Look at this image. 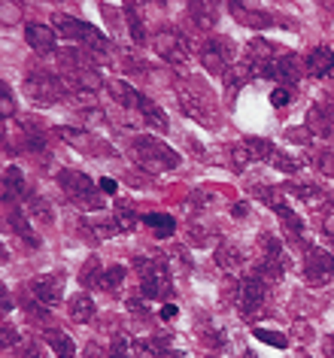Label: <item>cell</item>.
Segmentation results:
<instances>
[{"label": "cell", "instance_id": "obj_1", "mask_svg": "<svg viewBox=\"0 0 334 358\" xmlns=\"http://www.w3.org/2000/svg\"><path fill=\"white\" fill-rule=\"evenodd\" d=\"M134 267L140 273V294L146 301H165L174 294V280H170V267L158 255H140L134 258Z\"/></svg>", "mask_w": 334, "mask_h": 358}, {"label": "cell", "instance_id": "obj_2", "mask_svg": "<svg viewBox=\"0 0 334 358\" xmlns=\"http://www.w3.org/2000/svg\"><path fill=\"white\" fill-rule=\"evenodd\" d=\"M131 155L146 170H174V167H179V161H183L167 143L149 137V134H137V137L131 140Z\"/></svg>", "mask_w": 334, "mask_h": 358}, {"label": "cell", "instance_id": "obj_3", "mask_svg": "<svg viewBox=\"0 0 334 358\" xmlns=\"http://www.w3.org/2000/svg\"><path fill=\"white\" fill-rule=\"evenodd\" d=\"M110 88H113V92H119V94H116V101H119L122 106H128L131 113H137L140 119H143V122H149L155 131L165 134V131L170 128V122H167L165 110H161L158 103H152L146 94H140L137 88H131L128 83H113Z\"/></svg>", "mask_w": 334, "mask_h": 358}, {"label": "cell", "instance_id": "obj_4", "mask_svg": "<svg viewBox=\"0 0 334 358\" xmlns=\"http://www.w3.org/2000/svg\"><path fill=\"white\" fill-rule=\"evenodd\" d=\"M52 22H55V24H52L55 34H61V37L70 40V43H83L85 49L97 52V55H104V52L110 49V40H106L104 34L95 28V24H88L83 19H74V15H55Z\"/></svg>", "mask_w": 334, "mask_h": 358}, {"label": "cell", "instance_id": "obj_5", "mask_svg": "<svg viewBox=\"0 0 334 358\" xmlns=\"http://www.w3.org/2000/svg\"><path fill=\"white\" fill-rule=\"evenodd\" d=\"M58 185L64 189V194L76 207L83 210H104V198L95 192V182L88 173H79V170H61L58 173Z\"/></svg>", "mask_w": 334, "mask_h": 358}, {"label": "cell", "instance_id": "obj_6", "mask_svg": "<svg viewBox=\"0 0 334 358\" xmlns=\"http://www.w3.org/2000/svg\"><path fill=\"white\" fill-rule=\"evenodd\" d=\"M64 92H67V85L58 73H49V70H31V73L25 76V94L40 106L58 103L61 97H64Z\"/></svg>", "mask_w": 334, "mask_h": 358}, {"label": "cell", "instance_id": "obj_7", "mask_svg": "<svg viewBox=\"0 0 334 358\" xmlns=\"http://www.w3.org/2000/svg\"><path fill=\"white\" fill-rule=\"evenodd\" d=\"M234 303H237V313L243 319H256L267 303V282L261 280L258 273L243 276L237 282V298H234Z\"/></svg>", "mask_w": 334, "mask_h": 358}, {"label": "cell", "instance_id": "obj_8", "mask_svg": "<svg viewBox=\"0 0 334 358\" xmlns=\"http://www.w3.org/2000/svg\"><path fill=\"white\" fill-rule=\"evenodd\" d=\"M256 194H258V198L267 203L270 210L277 213L279 222H283V225H286L288 231H292V234H298V237L304 234V222H301V216H298V213H295V210L286 203V194H283V189H274V185H261V189H256Z\"/></svg>", "mask_w": 334, "mask_h": 358}, {"label": "cell", "instance_id": "obj_9", "mask_svg": "<svg viewBox=\"0 0 334 358\" xmlns=\"http://www.w3.org/2000/svg\"><path fill=\"white\" fill-rule=\"evenodd\" d=\"M155 52H158L161 61H167V64H174V67H186L188 61H192V46H188V40L179 31L158 34L155 37Z\"/></svg>", "mask_w": 334, "mask_h": 358}, {"label": "cell", "instance_id": "obj_10", "mask_svg": "<svg viewBox=\"0 0 334 358\" xmlns=\"http://www.w3.org/2000/svg\"><path fill=\"white\" fill-rule=\"evenodd\" d=\"M304 70L307 67L301 64V58L292 55V52H283V55H277L265 70H261V76H265V79H277V83H283L288 88V85H295L298 79H301Z\"/></svg>", "mask_w": 334, "mask_h": 358}, {"label": "cell", "instance_id": "obj_11", "mask_svg": "<svg viewBox=\"0 0 334 358\" xmlns=\"http://www.w3.org/2000/svg\"><path fill=\"white\" fill-rule=\"evenodd\" d=\"M231 61H234V46L225 37H213V40L204 43L201 64L210 70V73H222L225 76V70L231 67Z\"/></svg>", "mask_w": 334, "mask_h": 358}, {"label": "cell", "instance_id": "obj_12", "mask_svg": "<svg viewBox=\"0 0 334 358\" xmlns=\"http://www.w3.org/2000/svg\"><path fill=\"white\" fill-rule=\"evenodd\" d=\"M304 276L310 285H325L334 276V258L319 246H307V262H304Z\"/></svg>", "mask_w": 334, "mask_h": 358}, {"label": "cell", "instance_id": "obj_13", "mask_svg": "<svg viewBox=\"0 0 334 358\" xmlns=\"http://www.w3.org/2000/svg\"><path fill=\"white\" fill-rule=\"evenodd\" d=\"M31 294L34 298H40V303H46V307H58L61 301H64V276L61 273H43L37 280H31Z\"/></svg>", "mask_w": 334, "mask_h": 358}, {"label": "cell", "instance_id": "obj_14", "mask_svg": "<svg viewBox=\"0 0 334 358\" xmlns=\"http://www.w3.org/2000/svg\"><path fill=\"white\" fill-rule=\"evenodd\" d=\"M228 13L240 24H246V28H270V24L277 22L267 10H261V6H256V3H231Z\"/></svg>", "mask_w": 334, "mask_h": 358}, {"label": "cell", "instance_id": "obj_15", "mask_svg": "<svg viewBox=\"0 0 334 358\" xmlns=\"http://www.w3.org/2000/svg\"><path fill=\"white\" fill-rule=\"evenodd\" d=\"M307 73L313 79H331L334 76V49L331 46H316L304 61Z\"/></svg>", "mask_w": 334, "mask_h": 358}, {"label": "cell", "instance_id": "obj_16", "mask_svg": "<svg viewBox=\"0 0 334 358\" xmlns=\"http://www.w3.org/2000/svg\"><path fill=\"white\" fill-rule=\"evenodd\" d=\"M25 40H28V46L34 52H43V55L55 52V28H49V24L28 22V28H25Z\"/></svg>", "mask_w": 334, "mask_h": 358}, {"label": "cell", "instance_id": "obj_17", "mask_svg": "<svg viewBox=\"0 0 334 358\" xmlns=\"http://www.w3.org/2000/svg\"><path fill=\"white\" fill-rule=\"evenodd\" d=\"M6 228H10L19 240H25L28 246H37L40 243L37 234H34V228H31V222H28V216H25V210L13 207V203H6Z\"/></svg>", "mask_w": 334, "mask_h": 358}, {"label": "cell", "instance_id": "obj_18", "mask_svg": "<svg viewBox=\"0 0 334 358\" xmlns=\"http://www.w3.org/2000/svg\"><path fill=\"white\" fill-rule=\"evenodd\" d=\"M179 106H183V113H186V115H192L195 122L213 124V106L207 103V97H204V94L183 92V94H179Z\"/></svg>", "mask_w": 334, "mask_h": 358}, {"label": "cell", "instance_id": "obj_19", "mask_svg": "<svg viewBox=\"0 0 334 358\" xmlns=\"http://www.w3.org/2000/svg\"><path fill=\"white\" fill-rule=\"evenodd\" d=\"M13 198H31V194H28V182H25V173L15 164L4 170V201L10 203Z\"/></svg>", "mask_w": 334, "mask_h": 358}, {"label": "cell", "instance_id": "obj_20", "mask_svg": "<svg viewBox=\"0 0 334 358\" xmlns=\"http://www.w3.org/2000/svg\"><path fill=\"white\" fill-rule=\"evenodd\" d=\"M307 128H310L316 137H328L334 131V115H331L328 106H322V103L310 106V113H307Z\"/></svg>", "mask_w": 334, "mask_h": 358}, {"label": "cell", "instance_id": "obj_21", "mask_svg": "<svg viewBox=\"0 0 334 358\" xmlns=\"http://www.w3.org/2000/svg\"><path fill=\"white\" fill-rule=\"evenodd\" d=\"M140 219H143V225H149L155 231V237H161V240L176 234V222H174V216H167V213H146V216H140Z\"/></svg>", "mask_w": 334, "mask_h": 358}, {"label": "cell", "instance_id": "obj_22", "mask_svg": "<svg viewBox=\"0 0 334 358\" xmlns=\"http://www.w3.org/2000/svg\"><path fill=\"white\" fill-rule=\"evenodd\" d=\"M252 76H256V70H252L246 61H240V64H231L228 70H225V88H228V92H240V88L246 85Z\"/></svg>", "mask_w": 334, "mask_h": 358}, {"label": "cell", "instance_id": "obj_23", "mask_svg": "<svg viewBox=\"0 0 334 358\" xmlns=\"http://www.w3.org/2000/svg\"><path fill=\"white\" fill-rule=\"evenodd\" d=\"M67 310H70V319L83 325V322H88V319L95 316V301L88 298V292H79V294L70 298V307Z\"/></svg>", "mask_w": 334, "mask_h": 358}, {"label": "cell", "instance_id": "obj_24", "mask_svg": "<svg viewBox=\"0 0 334 358\" xmlns=\"http://www.w3.org/2000/svg\"><path fill=\"white\" fill-rule=\"evenodd\" d=\"M43 340L52 346V352H55L58 358H74V352H76L74 340H70V334H64V331H46Z\"/></svg>", "mask_w": 334, "mask_h": 358}, {"label": "cell", "instance_id": "obj_25", "mask_svg": "<svg viewBox=\"0 0 334 358\" xmlns=\"http://www.w3.org/2000/svg\"><path fill=\"white\" fill-rule=\"evenodd\" d=\"M216 264H219L222 271H237L243 264V252L234 243H219L216 246Z\"/></svg>", "mask_w": 334, "mask_h": 358}, {"label": "cell", "instance_id": "obj_26", "mask_svg": "<svg viewBox=\"0 0 334 358\" xmlns=\"http://www.w3.org/2000/svg\"><path fill=\"white\" fill-rule=\"evenodd\" d=\"M122 13H125V22H128L131 40L140 46V43L146 40V28H143V19H140V6L137 3H122Z\"/></svg>", "mask_w": 334, "mask_h": 358}, {"label": "cell", "instance_id": "obj_27", "mask_svg": "<svg viewBox=\"0 0 334 358\" xmlns=\"http://www.w3.org/2000/svg\"><path fill=\"white\" fill-rule=\"evenodd\" d=\"M246 143V149H249V155L252 161H267L270 164V158L277 155V146L270 140H258V137H249V140H243Z\"/></svg>", "mask_w": 334, "mask_h": 358}, {"label": "cell", "instance_id": "obj_28", "mask_svg": "<svg viewBox=\"0 0 334 358\" xmlns=\"http://www.w3.org/2000/svg\"><path fill=\"white\" fill-rule=\"evenodd\" d=\"M113 222H116V228H119V234H131L134 228H137V213H134L128 203H119V210L113 213Z\"/></svg>", "mask_w": 334, "mask_h": 358}, {"label": "cell", "instance_id": "obj_29", "mask_svg": "<svg viewBox=\"0 0 334 358\" xmlns=\"http://www.w3.org/2000/svg\"><path fill=\"white\" fill-rule=\"evenodd\" d=\"M288 192H292L298 201H304L307 207H322V203H325V194H322L319 189H316V185H304V182H298V185H292Z\"/></svg>", "mask_w": 334, "mask_h": 358}, {"label": "cell", "instance_id": "obj_30", "mask_svg": "<svg viewBox=\"0 0 334 358\" xmlns=\"http://www.w3.org/2000/svg\"><path fill=\"white\" fill-rule=\"evenodd\" d=\"M101 280H104V271H101V262L97 258H88L83 273H79V282L85 285V289H101Z\"/></svg>", "mask_w": 334, "mask_h": 358}, {"label": "cell", "instance_id": "obj_31", "mask_svg": "<svg viewBox=\"0 0 334 358\" xmlns=\"http://www.w3.org/2000/svg\"><path fill=\"white\" fill-rule=\"evenodd\" d=\"M188 13H192L197 28H213L216 24V6H210V3H192Z\"/></svg>", "mask_w": 334, "mask_h": 358}, {"label": "cell", "instance_id": "obj_32", "mask_svg": "<svg viewBox=\"0 0 334 358\" xmlns=\"http://www.w3.org/2000/svg\"><path fill=\"white\" fill-rule=\"evenodd\" d=\"M122 282H125V267L122 264H113L104 271V280H101V289L104 292H122Z\"/></svg>", "mask_w": 334, "mask_h": 358}, {"label": "cell", "instance_id": "obj_33", "mask_svg": "<svg viewBox=\"0 0 334 358\" xmlns=\"http://www.w3.org/2000/svg\"><path fill=\"white\" fill-rule=\"evenodd\" d=\"M106 358H134V343L128 340V334H116V337H113Z\"/></svg>", "mask_w": 334, "mask_h": 358}, {"label": "cell", "instance_id": "obj_34", "mask_svg": "<svg viewBox=\"0 0 334 358\" xmlns=\"http://www.w3.org/2000/svg\"><path fill=\"white\" fill-rule=\"evenodd\" d=\"M228 158H231V164H234V170H237V173L252 164V155H249L246 143H234V146L228 149Z\"/></svg>", "mask_w": 334, "mask_h": 358}, {"label": "cell", "instance_id": "obj_35", "mask_svg": "<svg viewBox=\"0 0 334 358\" xmlns=\"http://www.w3.org/2000/svg\"><path fill=\"white\" fill-rule=\"evenodd\" d=\"M201 340L207 346H213V349H222L225 343H228V340H225V331H219L210 322V325H207V322H201Z\"/></svg>", "mask_w": 334, "mask_h": 358}, {"label": "cell", "instance_id": "obj_36", "mask_svg": "<svg viewBox=\"0 0 334 358\" xmlns=\"http://www.w3.org/2000/svg\"><path fill=\"white\" fill-rule=\"evenodd\" d=\"M261 343H267V346H274V349H286L288 346V337H283L279 331H267V328H256L252 331Z\"/></svg>", "mask_w": 334, "mask_h": 358}, {"label": "cell", "instance_id": "obj_37", "mask_svg": "<svg viewBox=\"0 0 334 358\" xmlns=\"http://www.w3.org/2000/svg\"><path fill=\"white\" fill-rule=\"evenodd\" d=\"M134 358H167V352L158 349L152 340H137L134 343Z\"/></svg>", "mask_w": 334, "mask_h": 358}, {"label": "cell", "instance_id": "obj_38", "mask_svg": "<svg viewBox=\"0 0 334 358\" xmlns=\"http://www.w3.org/2000/svg\"><path fill=\"white\" fill-rule=\"evenodd\" d=\"M270 164H274L277 170H283V173H298V170H301V164H298L295 158H288L286 152H279V149H277V155L270 158Z\"/></svg>", "mask_w": 334, "mask_h": 358}, {"label": "cell", "instance_id": "obj_39", "mask_svg": "<svg viewBox=\"0 0 334 358\" xmlns=\"http://www.w3.org/2000/svg\"><path fill=\"white\" fill-rule=\"evenodd\" d=\"M0 115L4 119H13L15 115V103H13V92H10V85H0Z\"/></svg>", "mask_w": 334, "mask_h": 358}, {"label": "cell", "instance_id": "obj_40", "mask_svg": "<svg viewBox=\"0 0 334 358\" xmlns=\"http://www.w3.org/2000/svg\"><path fill=\"white\" fill-rule=\"evenodd\" d=\"M28 207H31V213L37 219L43 216V222H52V207L43 198H37V194H31V198H28Z\"/></svg>", "mask_w": 334, "mask_h": 358}, {"label": "cell", "instance_id": "obj_41", "mask_svg": "<svg viewBox=\"0 0 334 358\" xmlns=\"http://www.w3.org/2000/svg\"><path fill=\"white\" fill-rule=\"evenodd\" d=\"M292 88H286V85H277L274 88V92H270V103H274L277 106V110H279V106H288V103H292Z\"/></svg>", "mask_w": 334, "mask_h": 358}, {"label": "cell", "instance_id": "obj_42", "mask_svg": "<svg viewBox=\"0 0 334 358\" xmlns=\"http://www.w3.org/2000/svg\"><path fill=\"white\" fill-rule=\"evenodd\" d=\"M15 355H19V358H43L37 340H25V343H19V346H15Z\"/></svg>", "mask_w": 334, "mask_h": 358}, {"label": "cell", "instance_id": "obj_43", "mask_svg": "<svg viewBox=\"0 0 334 358\" xmlns=\"http://www.w3.org/2000/svg\"><path fill=\"white\" fill-rule=\"evenodd\" d=\"M0 343H4V349H10V346H19V331H15L10 322H4V328H0Z\"/></svg>", "mask_w": 334, "mask_h": 358}, {"label": "cell", "instance_id": "obj_44", "mask_svg": "<svg viewBox=\"0 0 334 358\" xmlns=\"http://www.w3.org/2000/svg\"><path fill=\"white\" fill-rule=\"evenodd\" d=\"M128 310L134 316H143L146 313V298H128Z\"/></svg>", "mask_w": 334, "mask_h": 358}, {"label": "cell", "instance_id": "obj_45", "mask_svg": "<svg viewBox=\"0 0 334 358\" xmlns=\"http://www.w3.org/2000/svg\"><path fill=\"white\" fill-rule=\"evenodd\" d=\"M176 313H179V310H176V303H170V301H167V303H161V313H158V316L165 319V322H174V319H176Z\"/></svg>", "mask_w": 334, "mask_h": 358}, {"label": "cell", "instance_id": "obj_46", "mask_svg": "<svg viewBox=\"0 0 334 358\" xmlns=\"http://www.w3.org/2000/svg\"><path fill=\"white\" fill-rule=\"evenodd\" d=\"M207 237H210V228H192V243L195 246H204Z\"/></svg>", "mask_w": 334, "mask_h": 358}, {"label": "cell", "instance_id": "obj_47", "mask_svg": "<svg viewBox=\"0 0 334 358\" xmlns=\"http://www.w3.org/2000/svg\"><path fill=\"white\" fill-rule=\"evenodd\" d=\"M97 185H101V189H104L106 194H116V192H119V182H116V179H110V176H104Z\"/></svg>", "mask_w": 334, "mask_h": 358}, {"label": "cell", "instance_id": "obj_48", "mask_svg": "<svg viewBox=\"0 0 334 358\" xmlns=\"http://www.w3.org/2000/svg\"><path fill=\"white\" fill-rule=\"evenodd\" d=\"M325 234L334 240V203H331V210L325 213Z\"/></svg>", "mask_w": 334, "mask_h": 358}, {"label": "cell", "instance_id": "obj_49", "mask_svg": "<svg viewBox=\"0 0 334 358\" xmlns=\"http://www.w3.org/2000/svg\"><path fill=\"white\" fill-rule=\"evenodd\" d=\"M322 349H325V355H331V358H334V337H328V340H325V343H322Z\"/></svg>", "mask_w": 334, "mask_h": 358}, {"label": "cell", "instance_id": "obj_50", "mask_svg": "<svg viewBox=\"0 0 334 358\" xmlns=\"http://www.w3.org/2000/svg\"><path fill=\"white\" fill-rule=\"evenodd\" d=\"M231 213H234V216H237V219H243V216H246V203H237V207H234Z\"/></svg>", "mask_w": 334, "mask_h": 358}, {"label": "cell", "instance_id": "obj_51", "mask_svg": "<svg viewBox=\"0 0 334 358\" xmlns=\"http://www.w3.org/2000/svg\"><path fill=\"white\" fill-rule=\"evenodd\" d=\"M85 358H101V349H97V346H88V349H85Z\"/></svg>", "mask_w": 334, "mask_h": 358}, {"label": "cell", "instance_id": "obj_52", "mask_svg": "<svg viewBox=\"0 0 334 358\" xmlns=\"http://www.w3.org/2000/svg\"><path fill=\"white\" fill-rule=\"evenodd\" d=\"M4 313H13V303H10V294L4 289Z\"/></svg>", "mask_w": 334, "mask_h": 358}, {"label": "cell", "instance_id": "obj_53", "mask_svg": "<svg viewBox=\"0 0 334 358\" xmlns=\"http://www.w3.org/2000/svg\"><path fill=\"white\" fill-rule=\"evenodd\" d=\"M167 358H188V355H186V352H179V349H170Z\"/></svg>", "mask_w": 334, "mask_h": 358}]
</instances>
